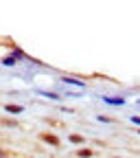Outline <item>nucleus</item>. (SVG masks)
Listing matches in <instances>:
<instances>
[{"label":"nucleus","instance_id":"0eeeda50","mask_svg":"<svg viewBox=\"0 0 140 158\" xmlns=\"http://www.w3.org/2000/svg\"><path fill=\"white\" fill-rule=\"evenodd\" d=\"M0 125H2V127H18L20 123L15 121V118H11V116H2V118H0Z\"/></svg>","mask_w":140,"mask_h":158},{"label":"nucleus","instance_id":"423d86ee","mask_svg":"<svg viewBox=\"0 0 140 158\" xmlns=\"http://www.w3.org/2000/svg\"><path fill=\"white\" fill-rule=\"evenodd\" d=\"M103 101L107 103V106H125V99L123 97H103Z\"/></svg>","mask_w":140,"mask_h":158},{"label":"nucleus","instance_id":"4468645a","mask_svg":"<svg viewBox=\"0 0 140 158\" xmlns=\"http://www.w3.org/2000/svg\"><path fill=\"white\" fill-rule=\"evenodd\" d=\"M112 158H123V156H112Z\"/></svg>","mask_w":140,"mask_h":158},{"label":"nucleus","instance_id":"20e7f679","mask_svg":"<svg viewBox=\"0 0 140 158\" xmlns=\"http://www.w3.org/2000/svg\"><path fill=\"white\" fill-rule=\"evenodd\" d=\"M5 110L9 114H22L24 112V106H20V103H5Z\"/></svg>","mask_w":140,"mask_h":158},{"label":"nucleus","instance_id":"6e6552de","mask_svg":"<svg viewBox=\"0 0 140 158\" xmlns=\"http://www.w3.org/2000/svg\"><path fill=\"white\" fill-rule=\"evenodd\" d=\"M11 53H13V55H11V57H13V59H15V62H18V59H24V57H26V53H24V51H22V48H13V51H11Z\"/></svg>","mask_w":140,"mask_h":158},{"label":"nucleus","instance_id":"f8f14e48","mask_svg":"<svg viewBox=\"0 0 140 158\" xmlns=\"http://www.w3.org/2000/svg\"><path fill=\"white\" fill-rule=\"evenodd\" d=\"M96 118H98V121H101V123H112V118H107V116H103V114H98Z\"/></svg>","mask_w":140,"mask_h":158},{"label":"nucleus","instance_id":"f03ea898","mask_svg":"<svg viewBox=\"0 0 140 158\" xmlns=\"http://www.w3.org/2000/svg\"><path fill=\"white\" fill-rule=\"evenodd\" d=\"M62 81L68 84V86H77V88H86V81L83 79H77V77H70V75H64Z\"/></svg>","mask_w":140,"mask_h":158},{"label":"nucleus","instance_id":"ddd939ff","mask_svg":"<svg viewBox=\"0 0 140 158\" xmlns=\"http://www.w3.org/2000/svg\"><path fill=\"white\" fill-rule=\"evenodd\" d=\"M131 123H136V125L140 127V116H138V114H134V116H131Z\"/></svg>","mask_w":140,"mask_h":158},{"label":"nucleus","instance_id":"f257e3e1","mask_svg":"<svg viewBox=\"0 0 140 158\" xmlns=\"http://www.w3.org/2000/svg\"><path fill=\"white\" fill-rule=\"evenodd\" d=\"M37 138H39L42 143L50 145V147H59V145H62L59 136H57V134H53V132H39V134H37Z\"/></svg>","mask_w":140,"mask_h":158},{"label":"nucleus","instance_id":"39448f33","mask_svg":"<svg viewBox=\"0 0 140 158\" xmlns=\"http://www.w3.org/2000/svg\"><path fill=\"white\" fill-rule=\"evenodd\" d=\"M74 158H94V149H90V147H81V149H77V152H74Z\"/></svg>","mask_w":140,"mask_h":158},{"label":"nucleus","instance_id":"2eb2a0df","mask_svg":"<svg viewBox=\"0 0 140 158\" xmlns=\"http://www.w3.org/2000/svg\"><path fill=\"white\" fill-rule=\"evenodd\" d=\"M138 134H140V127H138Z\"/></svg>","mask_w":140,"mask_h":158},{"label":"nucleus","instance_id":"9b49d317","mask_svg":"<svg viewBox=\"0 0 140 158\" xmlns=\"http://www.w3.org/2000/svg\"><path fill=\"white\" fill-rule=\"evenodd\" d=\"M13 154L9 152V149H2V147H0V158H11Z\"/></svg>","mask_w":140,"mask_h":158},{"label":"nucleus","instance_id":"9d476101","mask_svg":"<svg viewBox=\"0 0 140 158\" xmlns=\"http://www.w3.org/2000/svg\"><path fill=\"white\" fill-rule=\"evenodd\" d=\"M2 64H7V66H15V59H13L11 55H7V57H2Z\"/></svg>","mask_w":140,"mask_h":158},{"label":"nucleus","instance_id":"1a4fd4ad","mask_svg":"<svg viewBox=\"0 0 140 158\" xmlns=\"http://www.w3.org/2000/svg\"><path fill=\"white\" fill-rule=\"evenodd\" d=\"M37 92H39V94H44V97H48V99H55V101H59V99H62L57 92H48V90H37Z\"/></svg>","mask_w":140,"mask_h":158},{"label":"nucleus","instance_id":"7ed1b4c3","mask_svg":"<svg viewBox=\"0 0 140 158\" xmlns=\"http://www.w3.org/2000/svg\"><path fill=\"white\" fill-rule=\"evenodd\" d=\"M68 141H70L72 145H83V143L88 141V138H86L83 134H77V132H70V134H68Z\"/></svg>","mask_w":140,"mask_h":158}]
</instances>
